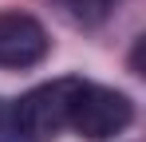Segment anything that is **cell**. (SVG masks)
Wrapping results in <instances>:
<instances>
[{"mask_svg":"<svg viewBox=\"0 0 146 142\" xmlns=\"http://www.w3.org/2000/svg\"><path fill=\"white\" fill-rule=\"evenodd\" d=\"M130 122H134V103L122 91L99 87V83H79V91L71 99V118H67V126L79 138H87V142L115 138Z\"/></svg>","mask_w":146,"mask_h":142,"instance_id":"cell-2","label":"cell"},{"mask_svg":"<svg viewBox=\"0 0 146 142\" xmlns=\"http://www.w3.org/2000/svg\"><path fill=\"white\" fill-rule=\"evenodd\" d=\"M51 4L71 24H79V28H99V24L119 8V0H51Z\"/></svg>","mask_w":146,"mask_h":142,"instance_id":"cell-4","label":"cell"},{"mask_svg":"<svg viewBox=\"0 0 146 142\" xmlns=\"http://www.w3.org/2000/svg\"><path fill=\"white\" fill-rule=\"evenodd\" d=\"M83 79H51V83H40L20 99L12 103V126H16V138L24 142H51L71 118V99L79 91Z\"/></svg>","mask_w":146,"mask_h":142,"instance_id":"cell-1","label":"cell"},{"mask_svg":"<svg viewBox=\"0 0 146 142\" xmlns=\"http://www.w3.org/2000/svg\"><path fill=\"white\" fill-rule=\"evenodd\" d=\"M0 142H16V126H12V103L0 99Z\"/></svg>","mask_w":146,"mask_h":142,"instance_id":"cell-5","label":"cell"},{"mask_svg":"<svg viewBox=\"0 0 146 142\" xmlns=\"http://www.w3.org/2000/svg\"><path fill=\"white\" fill-rule=\"evenodd\" d=\"M48 32L28 12H0V67H36L48 55Z\"/></svg>","mask_w":146,"mask_h":142,"instance_id":"cell-3","label":"cell"}]
</instances>
